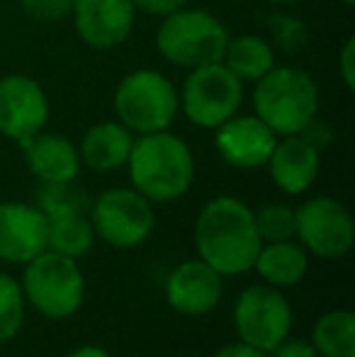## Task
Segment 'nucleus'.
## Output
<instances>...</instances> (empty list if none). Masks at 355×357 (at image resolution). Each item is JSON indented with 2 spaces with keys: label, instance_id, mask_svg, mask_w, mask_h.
<instances>
[{
  "label": "nucleus",
  "instance_id": "1",
  "mask_svg": "<svg viewBox=\"0 0 355 357\" xmlns=\"http://www.w3.org/2000/svg\"><path fill=\"white\" fill-rule=\"evenodd\" d=\"M263 241L246 202L236 197H214L195 221V248L199 260L219 275L248 273Z\"/></svg>",
  "mask_w": 355,
  "mask_h": 357
},
{
  "label": "nucleus",
  "instance_id": "2",
  "mask_svg": "<svg viewBox=\"0 0 355 357\" xmlns=\"http://www.w3.org/2000/svg\"><path fill=\"white\" fill-rule=\"evenodd\" d=\"M127 165L134 190L149 202H173L188 192L195 180L192 151L168 132L139 134Z\"/></svg>",
  "mask_w": 355,
  "mask_h": 357
},
{
  "label": "nucleus",
  "instance_id": "3",
  "mask_svg": "<svg viewBox=\"0 0 355 357\" xmlns=\"http://www.w3.org/2000/svg\"><path fill=\"white\" fill-rule=\"evenodd\" d=\"M256 83V117L263 119L275 134L294 137L317 119L319 90L307 71L294 66H273Z\"/></svg>",
  "mask_w": 355,
  "mask_h": 357
},
{
  "label": "nucleus",
  "instance_id": "4",
  "mask_svg": "<svg viewBox=\"0 0 355 357\" xmlns=\"http://www.w3.org/2000/svg\"><path fill=\"white\" fill-rule=\"evenodd\" d=\"M229 42V32L207 10L180 8L166 15L156 32V47L180 68H199L219 63Z\"/></svg>",
  "mask_w": 355,
  "mask_h": 357
},
{
  "label": "nucleus",
  "instance_id": "5",
  "mask_svg": "<svg viewBox=\"0 0 355 357\" xmlns=\"http://www.w3.org/2000/svg\"><path fill=\"white\" fill-rule=\"evenodd\" d=\"M22 294L34 309L47 319H68L83 304L86 278L76 265V258L44 250L24 263Z\"/></svg>",
  "mask_w": 355,
  "mask_h": 357
},
{
  "label": "nucleus",
  "instance_id": "6",
  "mask_svg": "<svg viewBox=\"0 0 355 357\" xmlns=\"http://www.w3.org/2000/svg\"><path fill=\"white\" fill-rule=\"evenodd\" d=\"M178 109L180 98L173 83L151 68L124 75L114 90V112L129 132H166L178 117Z\"/></svg>",
  "mask_w": 355,
  "mask_h": 357
},
{
  "label": "nucleus",
  "instance_id": "7",
  "mask_svg": "<svg viewBox=\"0 0 355 357\" xmlns=\"http://www.w3.org/2000/svg\"><path fill=\"white\" fill-rule=\"evenodd\" d=\"M183 112L202 129H217L239 112L243 83L222 61L192 68L183 85Z\"/></svg>",
  "mask_w": 355,
  "mask_h": 357
},
{
  "label": "nucleus",
  "instance_id": "8",
  "mask_svg": "<svg viewBox=\"0 0 355 357\" xmlns=\"http://www.w3.org/2000/svg\"><path fill=\"white\" fill-rule=\"evenodd\" d=\"M292 309L278 287L251 284L234 304V328L241 343L273 353L289 335Z\"/></svg>",
  "mask_w": 355,
  "mask_h": 357
},
{
  "label": "nucleus",
  "instance_id": "9",
  "mask_svg": "<svg viewBox=\"0 0 355 357\" xmlns=\"http://www.w3.org/2000/svg\"><path fill=\"white\" fill-rule=\"evenodd\" d=\"M90 224L95 234L112 248H137L151 236L156 216L151 202L137 190L114 188L98 197Z\"/></svg>",
  "mask_w": 355,
  "mask_h": 357
},
{
  "label": "nucleus",
  "instance_id": "10",
  "mask_svg": "<svg viewBox=\"0 0 355 357\" xmlns=\"http://www.w3.org/2000/svg\"><path fill=\"white\" fill-rule=\"evenodd\" d=\"M294 234L319 258H341L351 250L355 226L341 202L314 197L294 209Z\"/></svg>",
  "mask_w": 355,
  "mask_h": 357
},
{
  "label": "nucleus",
  "instance_id": "11",
  "mask_svg": "<svg viewBox=\"0 0 355 357\" xmlns=\"http://www.w3.org/2000/svg\"><path fill=\"white\" fill-rule=\"evenodd\" d=\"M66 185H47L39 195V209L47 214V248L81 258L93 248V224L81 209V199Z\"/></svg>",
  "mask_w": 355,
  "mask_h": 357
},
{
  "label": "nucleus",
  "instance_id": "12",
  "mask_svg": "<svg viewBox=\"0 0 355 357\" xmlns=\"http://www.w3.org/2000/svg\"><path fill=\"white\" fill-rule=\"evenodd\" d=\"M49 117V100L42 85L22 73L0 78V134L24 144L39 134Z\"/></svg>",
  "mask_w": 355,
  "mask_h": 357
},
{
  "label": "nucleus",
  "instance_id": "13",
  "mask_svg": "<svg viewBox=\"0 0 355 357\" xmlns=\"http://www.w3.org/2000/svg\"><path fill=\"white\" fill-rule=\"evenodd\" d=\"M132 0H73V24L88 47L107 52L127 42L134 27Z\"/></svg>",
  "mask_w": 355,
  "mask_h": 357
},
{
  "label": "nucleus",
  "instance_id": "14",
  "mask_svg": "<svg viewBox=\"0 0 355 357\" xmlns=\"http://www.w3.org/2000/svg\"><path fill=\"white\" fill-rule=\"evenodd\" d=\"M47 250V214L24 202H0V260L29 263Z\"/></svg>",
  "mask_w": 355,
  "mask_h": 357
},
{
  "label": "nucleus",
  "instance_id": "15",
  "mask_svg": "<svg viewBox=\"0 0 355 357\" xmlns=\"http://www.w3.org/2000/svg\"><path fill=\"white\" fill-rule=\"evenodd\" d=\"M278 144V134L258 117H239L234 114L224 124L217 127V146L219 155L229 165L241 170H251L266 165L270 153Z\"/></svg>",
  "mask_w": 355,
  "mask_h": 357
},
{
  "label": "nucleus",
  "instance_id": "16",
  "mask_svg": "<svg viewBox=\"0 0 355 357\" xmlns=\"http://www.w3.org/2000/svg\"><path fill=\"white\" fill-rule=\"evenodd\" d=\"M166 299L183 316L209 314L222 299V275L199 258L185 260L168 275Z\"/></svg>",
  "mask_w": 355,
  "mask_h": 357
},
{
  "label": "nucleus",
  "instance_id": "17",
  "mask_svg": "<svg viewBox=\"0 0 355 357\" xmlns=\"http://www.w3.org/2000/svg\"><path fill=\"white\" fill-rule=\"evenodd\" d=\"M273 183L287 195H302L314 185L319 175V149L309 139L287 137L275 144L268 158Z\"/></svg>",
  "mask_w": 355,
  "mask_h": 357
},
{
  "label": "nucleus",
  "instance_id": "18",
  "mask_svg": "<svg viewBox=\"0 0 355 357\" xmlns=\"http://www.w3.org/2000/svg\"><path fill=\"white\" fill-rule=\"evenodd\" d=\"M27 165L44 185H66L81 170V153L61 134L39 132L22 144Z\"/></svg>",
  "mask_w": 355,
  "mask_h": 357
},
{
  "label": "nucleus",
  "instance_id": "19",
  "mask_svg": "<svg viewBox=\"0 0 355 357\" xmlns=\"http://www.w3.org/2000/svg\"><path fill=\"white\" fill-rule=\"evenodd\" d=\"M134 137L122 122H98L86 132L81 142V158L88 168L109 173L127 165Z\"/></svg>",
  "mask_w": 355,
  "mask_h": 357
},
{
  "label": "nucleus",
  "instance_id": "20",
  "mask_svg": "<svg viewBox=\"0 0 355 357\" xmlns=\"http://www.w3.org/2000/svg\"><path fill=\"white\" fill-rule=\"evenodd\" d=\"M253 268L266 280V284L282 289V287H294L302 282V278L307 275L309 260L302 245L292 243L287 238V241H273L268 245H261Z\"/></svg>",
  "mask_w": 355,
  "mask_h": 357
},
{
  "label": "nucleus",
  "instance_id": "21",
  "mask_svg": "<svg viewBox=\"0 0 355 357\" xmlns=\"http://www.w3.org/2000/svg\"><path fill=\"white\" fill-rule=\"evenodd\" d=\"M222 63L229 68L239 80H261L270 68L275 66L273 47L258 34H241V37H229L224 49Z\"/></svg>",
  "mask_w": 355,
  "mask_h": 357
},
{
  "label": "nucleus",
  "instance_id": "22",
  "mask_svg": "<svg viewBox=\"0 0 355 357\" xmlns=\"http://www.w3.org/2000/svg\"><path fill=\"white\" fill-rule=\"evenodd\" d=\"M312 345L319 357H355V316L328 311L314 324Z\"/></svg>",
  "mask_w": 355,
  "mask_h": 357
},
{
  "label": "nucleus",
  "instance_id": "23",
  "mask_svg": "<svg viewBox=\"0 0 355 357\" xmlns=\"http://www.w3.org/2000/svg\"><path fill=\"white\" fill-rule=\"evenodd\" d=\"M24 324V294L17 280L0 273V345L13 340Z\"/></svg>",
  "mask_w": 355,
  "mask_h": 357
},
{
  "label": "nucleus",
  "instance_id": "24",
  "mask_svg": "<svg viewBox=\"0 0 355 357\" xmlns=\"http://www.w3.org/2000/svg\"><path fill=\"white\" fill-rule=\"evenodd\" d=\"M256 229L261 241H287L294 236V209L282 202L263 204L258 212H253Z\"/></svg>",
  "mask_w": 355,
  "mask_h": 357
},
{
  "label": "nucleus",
  "instance_id": "25",
  "mask_svg": "<svg viewBox=\"0 0 355 357\" xmlns=\"http://www.w3.org/2000/svg\"><path fill=\"white\" fill-rule=\"evenodd\" d=\"M270 32H273L275 44L280 47V52L285 54H297L304 49L307 44V27H304L302 20L297 17H289V15H273L270 17Z\"/></svg>",
  "mask_w": 355,
  "mask_h": 357
},
{
  "label": "nucleus",
  "instance_id": "26",
  "mask_svg": "<svg viewBox=\"0 0 355 357\" xmlns=\"http://www.w3.org/2000/svg\"><path fill=\"white\" fill-rule=\"evenodd\" d=\"M22 10L34 20L56 22L73 10V0H20Z\"/></svg>",
  "mask_w": 355,
  "mask_h": 357
},
{
  "label": "nucleus",
  "instance_id": "27",
  "mask_svg": "<svg viewBox=\"0 0 355 357\" xmlns=\"http://www.w3.org/2000/svg\"><path fill=\"white\" fill-rule=\"evenodd\" d=\"M338 71L348 90H355V39H348L338 56Z\"/></svg>",
  "mask_w": 355,
  "mask_h": 357
},
{
  "label": "nucleus",
  "instance_id": "28",
  "mask_svg": "<svg viewBox=\"0 0 355 357\" xmlns=\"http://www.w3.org/2000/svg\"><path fill=\"white\" fill-rule=\"evenodd\" d=\"M273 357H319L314 345L309 340H287L285 338L278 348L273 350Z\"/></svg>",
  "mask_w": 355,
  "mask_h": 357
},
{
  "label": "nucleus",
  "instance_id": "29",
  "mask_svg": "<svg viewBox=\"0 0 355 357\" xmlns=\"http://www.w3.org/2000/svg\"><path fill=\"white\" fill-rule=\"evenodd\" d=\"M132 5L149 15H163V17H166V15L183 8L185 0H132Z\"/></svg>",
  "mask_w": 355,
  "mask_h": 357
},
{
  "label": "nucleus",
  "instance_id": "30",
  "mask_svg": "<svg viewBox=\"0 0 355 357\" xmlns=\"http://www.w3.org/2000/svg\"><path fill=\"white\" fill-rule=\"evenodd\" d=\"M212 357H268V353H263V350H258V348H251V345H246V343H232L219 350V353H214Z\"/></svg>",
  "mask_w": 355,
  "mask_h": 357
},
{
  "label": "nucleus",
  "instance_id": "31",
  "mask_svg": "<svg viewBox=\"0 0 355 357\" xmlns=\"http://www.w3.org/2000/svg\"><path fill=\"white\" fill-rule=\"evenodd\" d=\"M68 357H109V353L98 348V345H81V348H76Z\"/></svg>",
  "mask_w": 355,
  "mask_h": 357
},
{
  "label": "nucleus",
  "instance_id": "32",
  "mask_svg": "<svg viewBox=\"0 0 355 357\" xmlns=\"http://www.w3.org/2000/svg\"><path fill=\"white\" fill-rule=\"evenodd\" d=\"M270 3H297V0H270Z\"/></svg>",
  "mask_w": 355,
  "mask_h": 357
},
{
  "label": "nucleus",
  "instance_id": "33",
  "mask_svg": "<svg viewBox=\"0 0 355 357\" xmlns=\"http://www.w3.org/2000/svg\"><path fill=\"white\" fill-rule=\"evenodd\" d=\"M343 3H346V5H353V3H355V0H343Z\"/></svg>",
  "mask_w": 355,
  "mask_h": 357
}]
</instances>
